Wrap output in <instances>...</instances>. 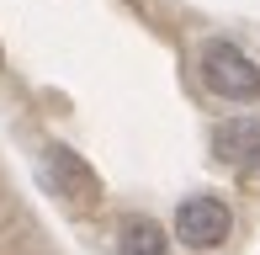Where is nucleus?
<instances>
[{"mask_svg": "<svg viewBox=\"0 0 260 255\" xmlns=\"http://www.w3.org/2000/svg\"><path fill=\"white\" fill-rule=\"evenodd\" d=\"M229 229H234V218L218 197H186L175 207V239L191 250H218L229 239Z\"/></svg>", "mask_w": 260, "mask_h": 255, "instance_id": "f03ea898", "label": "nucleus"}, {"mask_svg": "<svg viewBox=\"0 0 260 255\" xmlns=\"http://www.w3.org/2000/svg\"><path fill=\"white\" fill-rule=\"evenodd\" d=\"M117 255H170V239H165V229L154 218L133 213L117 224Z\"/></svg>", "mask_w": 260, "mask_h": 255, "instance_id": "39448f33", "label": "nucleus"}, {"mask_svg": "<svg viewBox=\"0 0 260 255\" xmlns=\"http://www.w3.org/2000/svg\"><path fill=\"white\" fill-rule=\"evenodd\" d=\"M43 170H48L53 192H58V197H69L75 207H96V202H101V181H96V170H90L85 160L75 154V149L53 144V149H48V160H43Z\"/></svg>", "mask_w": 260, "mask_h": 255, "instance_id": "7ed1b4c3", "label": "nucleus"}, {"mask_svg": "<svg viewBox=\"0 0 260 255\" xmlns=\"http://www.w3.org/2000/svg\"><path fill=\"white\" fill-rule=\"evenodd\" d=\"M202 85L223 101H260V64L239 43H223L212 38L202 48Z\"/></svg>", "mask_w": 260, "mask_h": 255, "instance_id": "f257e3e1", "label": "nucleus"}, {"mask_svg": "<svg viewBox=\"0 0 260 255\" xmlns=\"http://www.w3.org/2000/svg\"><path fill=\"white\" fill-rule=\"evenodd\" d=\"M212 149H218L223 165L244 170V176H260V117H234L212 128Z\"/></svg>", "mask_w": 260, "mask_h": 255, "instance_id": "20e7f679", "label": "nucleus"}]
</instances>
